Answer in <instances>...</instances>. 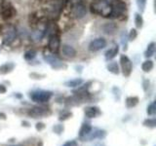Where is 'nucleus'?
Here are the masks:
<instances>
[{"mask_svg": "<svg viewBox=\"0 0 156 146\" xmlns=\"http://www.w3.org/2000/svg\"><path fill=\"white\" fill-rule=\"evenodd\" d=\"M35 128L37 130H42L43 129H45V125H44L43 123H37L36 126H35Z\"/></svg>", "mask_w": 156, "mask_h": 146, "instance_id": "obj_36", "label": "nucleus"}, {"mask_svg": "<svg viewBox=\"0 0 156 146\" xmlns=\"http://www.w3.org/2000/svg\"><path fill=\"white\" fill-rule=\"evenodd\" d=\"M90 10L92 14L100 15L101 17L108 18L111 12V5L105 0H95L90 5Z\"/></svg>", "mask_w": 156, "mask_h": 146, "instance_id": "obj_1", "label": "nucleus"}, {"mask_svg": "<svg viewBox=\"0 0 156 146\" xmlns=\"http://www.w3.org/2000/svg\"><path fill=\"white\" fill-rule=\"evenodd\" d=\"M71 116H72V113H71V112L65 110V111H62V113L60 114V117H58V120H60V121H66V120H67V119H69Z\"/></svg>", "mask_w": 156, "mask_h": 146, "instance_id": "obj_27", "label": "nucleus"}, {"mask_svg": "<svg viewBox=\"0 0 156 146\" xmlns=\"http://www.w3.org/2000/svg\"><path fill=\"white\" fill-rule=\"evenodd\" d=\"M107 46V41L104 37H99L94 39L89 44V50L91 52H99Z\"/></svg>", "mask_w": 156, "mask_h": 146, "instance_id": "obj_8", "label": "nucleus"}, {"mask_svg": "<svg viewBox=\"0 0 156 146\" xmlns=\"http://www.w3.org/2000/svg\"><path fill=\"white\" fill-rule=\"evenodd\" d=\"M87 14V8L86 5L83 2H77L74 4V6L72 8V15L74 16L75 19H83Z\"/></svg>", "mask_w": 156, "mask_h": 146, "instance_id": "obj_9", "label": "nucleus"}, {"mask_svg": "<svg viewBox=\"0 0 156 146\" xmlns=\"http://www.w3.org/2000/svg\"><path fill=\"white\" fill-rule=\"evenodd\" d=\"M146 2H147V0H136V6H138L140 13L144 12L145 6H146Z\"/></svg>", "mask_w": 156, "mask_h": 146, "instance_id": "obj_28", "label": "nucleus"}, {"mask_svg": "<svg viewBox=\"0 0 156 146\" xmlns=\"http://www.w3.org/2000/svg\"><path fill=\"white\" fill-rule=\"evenodd\" d=\"M135 24L136 28H141L144 26V19L140 13L135 14Z\"/></svg>", "mask_w": 156, "mask_h": 146, "instance_id": "obj_24", "label": "nucleus"}, {"mask_svg": "<svg viewBox=\"0 0 156 146\" xmlns=\"http://www.w3.org/2000/svg\"><path fill=\"white\" fill-rule=\"evenodd\" d=\"M17 36V29L15 26H10L4 30V35H3V43L5 45H11V44L15 41Z\"/></svg>", "mask_w": 156, "mask_h": 146, "instance_id": "obj_7", "label": "nucleus"}, {"mask_svg": "<svg viewBox=\"0 0 156 146\" xmlns=\"http://www.w3.org/2000/svg\"><path fill=\"white\" fill-rule=\"evenodd\" d=\"M44 61H45L48 64H50V66L55 70L66 68V63L62 62L60 58H58V57H56L55 55H45L44 56Z\"/></svg>", "mask_w": 156, "mask_h": 146, "instance_id": "obj_5", "label": "nucleus"}, {"mask_svg": "<svg viewBox=\"0 0 156 146\" xmlns=\"http://www.w3.org/2000/svg\"><path fill=\"white\" fill-rule=\"evenodd\" d=\"M52 96H53V92L51 91H43V90L34 91L30 92V95H29V97L31 99V100L34 102H38V103H44V102L49 101Z\"/></svg>", "mask_w": 156, "mask_h": 146, "instance_id": "obj_3", "label": "nucleus"}, {"mask_svg": "<svg viewBox=\"0 0 156 146\" xmlns=\"http://www.w3.org/2000/svg\"><path fill=\"white\" fill-rule=\"evenodd\" d=\"M29 77L32 78V79H34V80H40V79H43V78L45 77V75H44V74H38V73H36V72H32V73L29 74Z\"/></svg>", "mask_w": 156, "mask_h": 146, "instance_id": "obj_33", "label": "nucleus"}, {"mask_svg": "<svg viewBox=\"0 0 156 146\" xmlns=\"http://www.w3.org/2000/svg\"><path fill=\"white\" fill-rule=\"evenodd\" d=\"M82 83H83V80L81 79V78H76V79L65 82V86H66L68 88H76L78 86H80Z\"/></svg>", "mask_w": 156, "mask_h": 146, "instance_id": "obj_23", "label": "nucleus"}, {"mask_svg": "<svg viewBox=\"0 0 156 146\" xmlns=\"http://www.w3.org/2000/svg\"><path fill=\"white\" fill-rule=\"evenodd\" d=\"M119 53V46L118 45H115L114 47L110 48L109 50H107L105 54V61H111L117 56V54Z\"/></svg>", "mask_w": 156, "mask_h": 146, "instance_id": "obj_17", "label": "nucleus"}, {"mask_svg": "<svg viewBox=\"0 0 156 146\" xmlns=\"http://www.w3.org/2000/svg\"><path fill=\"white\" fill-rule=\"evenodd\" d=\"M61 53L63 57H68V58H73L76 57V50L73 48L71 45H68V44H62L60 48Z\"/></svg>", "mask_w": 156, "mask_h": 146, "instance_id": "obj_12", "label": "nucleus"}, {"mask_svg": "<svg viewBox=\"0 0 156 146\" xmlns=\"http://www.w3.org/2000/svg\"><path fill=\"white\" fill-rule=\"evenodd\" d=\"M111 5V12L109 14V19H118L120 17H122L124 15V13L126 12L127 9V5L124 1L122 0H116L115 2H113Z\"/></svg>", "mask_w": 156, "mask_h": 146, "instance_id": "obj_2", "label": "nucleus"}, {"mask_svg": "<svg viewBox=\"0 0 156 146\" xmlns=\"http://www.w3.org/2000/svg\"><path fill=\"white\" fill-rule=\"evenodd\" d=\"M12 146H20V145H12Z\"/></svg>", "mask_w": 156, "mask_h": 146, "instance_id": "obj_41", "label": "nucleus"}, {"mask_svg": "<svg viewBox=\"0 0 156 146\" xmlns=\"http://www.w3.org/2000/svg\"><path fill=\"white\" fill-rule=\"evenodd\" d=\"M153 67H154V62L151 60H146L141 63V69H143L144 72H146V73L150 72L153 69Z\"/></svg>", "mask_w": 156, "mask_h": 146, "instance_id": "obj_21", "label": "nucleus"}, {"mask_svg": "<svg viewBox=\"0 0 156 146\" xmlns=\"http://www.w3.org/2000/svg\"><path fill=\"white\" fill-rule=\"evenodd\" d=\"M54 133H56L57 134H61L63 131V126L62 125H55L53 127Z\"/></svg>", "mask_w": 156, "mask_h": 146, "instance_id": "obj_32", "label": "nucleus"}, {"mask_svg": "<svg viewBox=\"0 0 156 146\" xmlns=\"http://www.w3.org/2000/svg\"><path fill=\"white\" fill-rule=\"evenodd\" d=\"M102 32L105 33L106 35H114L118 31V24L114 22H107L105 23L101 26Z\"/></svg>", "mask_w": 156, "mask_h": 146, "instance_id": "obj_10", "label": "nucleus"}, {"mask_svg": "<svg viewBox=\"0 0 156 146\" xmlns=\"http://www.w3.org/2000/svg\"><path fill=\"white\" fill-rule=\"evenodd\" d=\"M15 67H16V64L14 62H6L4 64L0 65V75H6L11 73Z\"/></svg>", "mask_w": 156, "mask_h": 146, "instance_id": "obj_16", "label": "nucleus"}, {"mask_svg": "<svg viewBox=\"0 0 156 146\" xmlns=\"http://www.w3.org/2000/svg\"><path fill=\"white\" fill-rule=\"evenodd\" d=\"M36 55H37L36 50H33V49H31V50H28V51H27L26 53H24V60L28 61H33L34 58H35Z\"/></svg>", "mask_w": 156, "mask_h": 146, "instance_id": "obj_25", "label": "nucleus"}, {"mask_svg": "<svg viewBox=\"0 0 156 146\" xmlns=\"http://www.w3.org/2000/svg\"><path fill=\"white\" fill-rule=\"evenodd\" d=\"M144 125L145 127H149V128H154L156 126V120L155 119H146L144 122Z\"/></svg>", "mask_w": 156, "mask_h": 146, "instance_id": "obj_31", "label": "nucleus"}, {"mask_svg": "<svg viewBox=\"0 0 156 146\" xmlns=\"http://www.w3.org/2000/svg\"><path fill=\"white\" fill-rule=\"evenodd\" d=\"M105 1H106L107 3H108V4H112L113 2H115L116 0H105Z\"/></svg>", "mask_w": 156, "mask_h": 146, "instance_id": "obj_40", "label": "nucleus"}, {"mask_svg": "<svg viewBox=\"0 0 156 146\" xmlns=\"http://www.w3.org/2000/svg\"><path fill=\"white\" fill-rule=\"evenodd\" d=\"M120 66H121V70L123 75L125 77H129L131 75L132 71H133V62L129 58L128 56L126 55H121L120 56Z\"/></svg>", "mask_w": 156, "mask_h": 146, "instance_id": "obj_4", "label": "nucleus"}, {"mask_svg": "<svg viewBox=\"0 0 156 146\" xmlns=\"http://www.w3.org/2000/svg\"><path fill=\"white\" fill-rule=\"evenodd\" d=\"M0 119H2V120H6V114L3 113V112H0Z\"/></svg>", "mask_w": 156, "mask_h": 146, "instance_id": "obj_39", "label": "nucleus"}, {"mask_svg": "<svg viewBox=\"0 0 156 146\" xmlns=\"http://www.w3.org/2000/svg\"><path fill=\"white\" fill-rule=\"evenodd\" d=\"M155 49H156V44H155V42H150L148 45H147L146 51L144 52V57L146 58H149L151 57H153L154 54H155Z\"/></svg>", "mask_w": 156, "mask_h": 146, "instance_id": "obj_20", "label": "nucleus"}, {"mask_svg": "<svg viewBox=\"0 0 156 146\" xmlns=\"http://www.w3.org/2000/svg\"><path fill=\"white\" fill-rule=\"evenodd\" d=\"M147 114L149 116H154L155 113H156V106H155V102H152V103H150L148 106H147Z\"/></svg>", "mask_w": 156, "mask_h": 146, "instance_id": "obj_29", "label": "nucleus"}, {"mask_svg": "<svg viewBox=\"0 0 156 146\" xmlns=\"http://www.w3.org/2000/svg\"><path fill=\"white\" fill-rule=\"evenodd\" d=\"M128 34H127L125 31L122 32L121 34V42H122V45H123V51H127L128 50Z\"/></svg>", "mask_w": 156, "mask_h": 146, "instance_id": "obj_26", "label": "nucleus"}, {"mask_svg": "<svg viewBox=\"0 0 156 146\" xmlns=\"http://www.w3.org/2000/svg\"><path fill=\"white\" fill-rule=\"evenodd\" d=\"M136 37H138V31H136V28H132L129 32V34H128V40L134 41Z\"/></svg>", "mask_w": 156, "mask_h": 146, "instance_id": "obj_30", "label": "nucleus"}, {"mask_svg": "<svg viewBox=\"0 0 156 146\" xmlns=\"http://www.w3.org/2000/svg\"><path fill=\"white\" fill-rule=\"evenodd\" d=\"M62 146H78V143L75 140H69V141H66Z\"/></svg>", "mask_w": 156, "mask_h": 146, "instance_id": "obj_35", "label": "nucleus"}, {"mask_svg": "<svg viewBox=\"0 0 156 146\" xmlns=\"http://www.w3.org/2000/svg\"><path fill=\"white\" fill-rule=\"evenodd\" d=\"M140 99L138 96H129L126 99V106L128 108H133L136 104L139 103Z\"/></svg>", "mask_w": 156, "mask_h": 146, "instance_id": "obj_22", "label": "nucleus"}, {"mask_svg": "<svg viewBox=\"0 0 156 146\" xmlns=\"http://www.w3.org/2000/svg\"><path fill=\"white\" fill-rule=\"evenodd\" d=\"M84 113L87 118H96V117L100 116L101 114V112L100 110L99 107L97 106H87L84 109Z\"/></svg>", "mask_w": 156, "mask_h": 146, "instance_id": "obj_15", "label": "nucleus"}, {"mask_svg": "<svg viewBox=\"0 0 156 146\" xmlns=\"http://www.w3.org/2000/svg\"><path fill=\"white\" fill-rule=\"evenodd\" d=\"M92 126L89 124V123H83L81 128H80V130H79V136L80 138H84L85 136L90 133V131L92 130Z\"/></svg>", "mask_w": 156, "mask_h": 146, "instance_id": "obj_18", "label": "nucleus"}, {"mask_svg": "<svg viewBox=\"0 0 156 146\" xmlns=\"http://www.w3.org/2000/svg\"><path fill=\"white\" fill-rule=\"evenodd\" d=\"M6 92H7L6 87H5L4 85H2V84H0V94H5Z\"/></svg>", "mask_w": 156, "mask_h": 146, "instance_id": "obj_37", "label": "nucleus"}, {"mask_svg": "<svg viewBox=\"0 0 156 146\" xmlns=\"http://www.w3.org/2000/svg\"><path fill=\"white\" fill-rule=\"evenodd\" d=\"M106 68H107V70H108L110 73H112V74L118 75L119 73H120V68H119V65H118V63H117V61H111V62H109L108 64H107Z\"/></svg>", "mask_w": 156, "mask_h": 146, "instance_id": "obj_19", "label": "nucleus"}, {"mask_svg": "<svg viewBox=\"0 0 156 146\" xmlns=\"http://www.w3.org/2000/svg\"><path fill=\"white\" fill-rule=\"evenodd\" d=\"M27 114L29 116H31L32 118H41V117L48 114V109L44 108V107H40V106H35V107H33V108L29 109Z\"/></svg>", "mask_w": 156, "mask_h": 146, "instance_id": "obj_13", "label": "nucleus"}, {"mask_svg": "<svg viewBox=\"0 0 156 146\" xmlns=\"http://www.w3.org/2000/svg\"><path fill=\"white\" fill-rule=\"evenodd\" d=\"M17 15V10L14 8L12 5H7V6L3 7L1 12V18L4 21H8V19H13Z\"/></svg>", "mask_w": 156, "mask_h": 146, "instance_id": "obj_11", "label": "nucleus"}, {"mask_svg": "<svg viewBox=\"0 0 156 146\" xmlns=\"http://www.w3.org/2000/svg\"><path fill=\"white\" fill-rule=\"evenodd\" d=\"M48 48L53 54H57L60 51L61 48V36L58 33L52 34L49 36V41H48Z\"/></svg>", "mask_w": 156, "mask_h": 146, "instance_id": "obj_6", "label": "nucleus"}, {"mask_svg": "<svg viewBox=\"0 0 156 146\" xmlns=\"http://www.w3.org/2000/svg\"><path fill=\"white\" fill-rule=\"evenodd\" d=\"M112 91H113V95H114V96H115V99H116L117 100H119V99H120V96H121V92H120L119 88L114 87L113 89H112Z\"/></svg>", "mask_w": 156, "mask_h": 146, "instance_id": "obj_34", "label": "nucleus"}, {"mask_svg": "<svg viewBox=\"0 0 156 146\" xmlns=\"http://www.w3.org/2000/svg\"><path fill=\"white\" fill-rule=\"evenodd\" d=\"M106 135V131L104 130H100V129H94L88 134L83 139H88V140H92L95 138H105Z\"/></svg>", "mask_w": 156, "mask_h": 146, "instance_id": "obj_14", "label": "nucleus"}, {"mask_svg": "<svg viewBox=\"0 0 156 146\" xmlns=\"http://www.w3.org/2000/svg\"><path fill=\"white\" fill-rule=\"evenodd\" d=\"M148 87H149V80H144V90L146 91Z\"/></svg>", "mask_w": 156, "mask_h": 146, "instance_id": "obj_38", "label": "nucleus"}]
</instances>
